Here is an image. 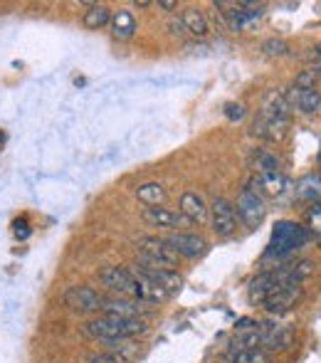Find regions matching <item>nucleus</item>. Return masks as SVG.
<instances>
[{
	"mask_svg": "<svg viewBox=\"0 0 321 363\" xmlns=\"http://www.w3.org/2000/svg\"><path fill=\"white\" fill-rule=\"evenodd\" d=\"M215 8H225L223 15H225L227 25L230 30H242L244 25L254 23L257 18H262L264 13V5H257V3H215Z\"/></svg>",
	"mask_w": 321,
	"mask_h": 363,
	"instance_id": "obj_10",
	"label": "nucleus"
},
{
	"mask_svg": "<svg viewBox=\"0 0 321 363\" xmlns=\"http://www.w3.org/2000/svg\"><path fill=\"white\" fill-rule=\"evenodd\" d=\"M168 28H171V33H173V35H181V38H183V35H188V33H186V25H183V20H181V18H178V20L173 18L171 23H168Z\"/></svg>",
	"mask_w": 321,
	"mask_h": 363,
	"instance_id": "obj_30",
	"label": "nucleus"
},
{
	"mask_svg": "<svg viewBox=\"0 0 321 363\" xmlns=\"http://www.w3.org/2000/svg\"><path fill=\"white\" fill-rule=\"evenodd\" d=\"M287 101L292 106V111L299 114H314L321 104V89L319 86H309V89H294L287 94Z\"/></svg>",
	"mask_w": 321,
	"mask_h": 363,
	"instance_id": "obj_15",
	"label": "nucleus"
},
{
	"mask_svg": "<svg viewBox=\"0 0 321 363\" xmlns=\"http://www.w3.org/2000/svg\"><path fill=\"white\" fill-rule=\"evenodd\" d=\"M111 23V13L106 5H89L84 13V28L86 30H101L104 25Z\"/></svg>",
	"mask_w": 321,
	"mask_h": 363,
	"instance_id": "obj_24",
	"label": "nucleus"
},
{
	"mask_svg": "<svg viewBox=\"0 0 321 363\" xmlns=\"http://www.w3.org/2000/svg\"><path fill=\"white\" fill-rule=\"evenodd\" d=\"M136 252H139V262L154 264L163 269H176L178 267V255L171 250V245L163 238H139L136 240Z\"/></svg>",
	"mask_w": 321,
	"mask_h": 363,
	"instance_id": "obj_4",
	"label": "nucleus"
},
{
	"mask_svg": "<svg viewBox=\"0 0 321 363\" xmlns=\"http://www.w3.org/2000/svg\"><path fill=\"white\" fill-rule=\"evenodd\" d=\"M178 213H181L188 223H205V220L210 218V208L205 206L203 196H198V193H193V191H186L181 196V211Z\"/></svg>",
	"mask_w": 321,
	"mask_h": 363,
	"instance_id": "obj_16",
	"label": "nucleus"
},
{
	"mask_svg": "<svg viewBox=\"0 0 321 363\" xmlns=\"http://www.w3.org/2000/svg\"><path fill=\"white\" fill-rule=\"evenodd\" d=\"M89 363H124V361H121L119 356L101 351V354H91V356H89Z\"/></svg>",
	"mask_w": 321,
	"mask_h": 363,
	"instance_id": "obj_28",
	"label": "nucleus"
},
{
	"mask_svg": "<svg viewBox=\"0 0 321 363\" xmlns=\"http://www.w3.org/2000/svg\"><path fill=\"white\" fill-rule=\"evenodd\" d=\"M99 284L121 299H136V277L126 267H104L99 272Z\"/></svg>",
	"mask_w": 321,
	"mask_h": 363,
	"instance_id": "obj_7",
	"label": "nucleus"
},
{
	"mask_svg": "<svg viewBox=\"0 0 321 363\" xmlns=\"http://www.w3.org/2000/svg\"><path fill=\"white\" fill-rule=\"evenodd\" d=\"M62 301L64 306H69L77 314H99L104 309L106 296L94 287H89V284H74L62 294Z\"/></svg>",
	"mask_w": 321,
	"mask_h": 363,
	"instance_id": "obj_6",
	"label": "nucleus"
},
{
	"mask_svg": "<svg viewBox=\"0 0 321 363\" xmlns=\"http://www.w3.org/2000/svg\"><path fill=\"white\" fill-rule=\"evenodd\" d=\"M225 116L230 121H240L242 116H244V106L242 104H227L225 106Z\"/></svg>",
	"mask_w": 321,
	"mask_h": 363,
	"instance_id": "obj_29",
	"label": "nucleus"
},
{
	"mask_svg": "<svg viewBox=\"0 0 321 363\" xmlns=\"http://www.w3.org/2000/svg\"><path fill=\"white\" fill-rule=\"evenodd\" d=\"M111 35H114L116 40H129L134 38L136 33V18L129 13V10H116L114 15H111Z\"/></svg>",
	"mask_w": 321,
	"mask_h": 363,
	"instance_id": "obj_19",
	"label": "nucleus"
},
{
	"mask_svg": "<svg viewBox=\"0 0 321 363\" xmlns=\"http://www.w3.org/2000/svg\"><path fill=\"white\" fill-rule=\"evenodd\" d=\"M181 20H183V25H186V33L196 35V38H205L208 30H210L205 15H203L198 8H188L186 13L181 15Z\"/></svg>",
	"mask_w": 321,
	"mask_h": 363,
	"instance_id": "obj_22",
	"label": "nucleus"
},
{
	"mask_svg": "<svg viewBox=\"0 0 321 363\" xmlns=\"http://www.w3.org/2000/svg\"><path fill=\"white\" fill-rule=\"evenodd\" d=\"M319 163H321V148H319Z\"/></svg>",
	"mask_w": 321,
	"mask_h": 363,
	"instance_id": "obj_33",
	"label": "nucleus"
},
{
	"mask_svg": "<svg viewBox=\"0 0 321 363\" xmlns=\"http://www.w3.org/2000/svg\"><path fill=\"white\" fill-rule=\"evenodd\" d=\"M171 250L178 255V257H186V259H198L208 252V242L203 235L196 233H171L168 238H163Z\"/></svg>",
	"mask_w": 321,
	"mask_h": 363,
	"instance_id": "obj_11",
	"label": "nucleus"
},
{
	"mask_svg": "<svg viewBox=\"0 0 321 363\" xmlns=\"http://www.w3.org/2000/svg\"><path fill=\"white\" fill-rule=\"evenodd\" d=\"M262 52L269 55V57H284V55L289 52V45L284 43V40H267V43L262 45Z\"/></svg>",
	"mask_w": 321,
	"mask_h": 363,
	"instance_id": "obj_27",
	"label": "nucleus"
},
{
	"mask_svg": "<svg viewBox=\"0 0 321 363\" xmlns=\"http://www.w3.org/2000/svg\"><path fill=\"white\" fill-rule=\"evenodd\" d=\"M101 314L106 316H119V319H144L149 314V304L136 299H121V296H111L104 301Z\"/></svg>",
	"mask_w": 321,
	"mask_h": 363,
	"instance_id": "obj_13",
	"label": "nucleus"
},
{
	"mask_svg": "<svg viewBox=\"0 0 321 363\" xmlns=\"http://www.w3.org/2000/svg\"><path fill=\"white\" fill-rule=\"evenodd\" d=\"M144 220L154 228H186L188 220L181 216V213L171 211V208H144Z\"/></svg>",
	"mask_w": 321,
	"mask_h": 363,
	"instance_id": "obj_17",
	"label": "nucleus"
},
{
	"mask_svg": "<svg viewBox=\"0 0 321 363\" xmlns=\"http://www.w3.org/2000/svg\"><path fill=\"white\" fill-rule=\"evenodd\" d=\"M252 168L257 176H262V173H282V161L272 151H267V148H254Z\"/></svg>",
	"mask_w": 321,
	"mask_h": 363,
	"instance_id": "obj_20",
	"label": "nucleus"
},
{
	"mask_svg": "<svg viewBox=\"0 0 321 363\" xmlns=\"http://www.w3.org/2000/svg\"><path fill=\"white\" fill-rule=\"evenodd\" d=\"M225 363H272V354L262 349H230Z\"/></svg>",
	"mask_w": 321,
	"mask_h": 363,
	"instance_id": "obj_21",
	"label": "nucleus"
},
{
	"mask_svg": "<svg viewBox=\"0 0 321 363\" xmlns=\"http://www.w3.org/2000/svg\"><path fill=\"white\" fill-rule=\"evenodd\" d=\"M312 240V233H309L307 225H299L297 220H279L272 228V238H269L267 245V257H289L297 250H302L304 245Z\"/></svg>",
	"mask_w": 321,
	"mask_h": 363,
	"instance_id": "obj_3",
	"label": "nucleus"
},
{
	"mask_svg": "<svg viewBox=\"0 0 321 363\" xmlns=\"http://www.w3.org/2000/svg\"><path fill=\"white\" fill-rule=\"evenodd\" d=\"M146 321L144 319H119V316H96V319L86 321L84 324V334L91 336L96 341H104V344H111V341H129L134 336L146 334Z\"/></svg>",
	"mask_w": 321,
	"mask_h": 363,
	"instance_id": "obj_2",
	"label": "nucleus"
},
{
	"mask_svg": "<svg viewBox=\"0 0 321 363\" xmlns=\"http://www.w3.org/2000/svg\"><path fill=\"white\" fill-rule=\"evenodd\" d=\"M259 349L267 354H284L294 346V331L279 321H257Z\"/></svg>",
	"mask_w": 321,
	"mask_h": 363,
	"instance_id": "obj_5",
	"label": "nucleus"
},
{
	"mask_svg": "<svg viewBox=\"0 0 321 363\" xmlns=\"http://www.w3.org/2000/svg\"><path fill=\"white\" fill-rule=\"evenodd\" d=\"M317 57H321V45H319V48H317Z\"/></svg>",
	"mask_w": 321,
	"mask_h": 363,
	"instance_id": "obj_32",
	"label": "nucleus"
},
{
	"mask_svg": "<svg viewBox=\"0 0 321 363\" xmlns=\"http://www.w3.org/2000/svg\"><path fill=\"white\" fill-rule=\"evenodd\" d=\"M159 8H163V10H168V13H171V10H176V8H178V3L168 0V3H159Z\"/></svg>",
	"mask_w": 321,
	"mask_h": 363,
	"instance_id": "obj_31",
	"label": "nucleus"
},
{
	"mask_svg": "<svg viewBox=\"0 0 321 363\" xmlns=\"http://www.w3.org/2000/svg\"><path fill=\"white\" fill-rule=\"evenodd\" d=\"M136 198H139L146 208H156L166 201V191H163L161 183H144V186L136 188Z\"/></svg>",
	"mask_w": 321,
	"mask_h": 363,
	"instance_id": "obj_23",
	"label": "nucleus"
},
{
	"mask_svg": "<svg viewBox=\"0 0 321 363\" xmlns=\"http://www.w3.org/2000/svg\"><path fill=\"white\" fill-rule=\"evenodd\" d=\"M289 124H292V106H289L287 96L282 91L272 89L264 96L262 111L252 124V136L269 141V144H277V141L284 139Z\"/></svg>",
	"mask_w": 321,
	"mask_h": 363,
	"instance_id": "obj_1",
	"label": "nucleus"
},
{
	"mask_svg": "<svg viewBox=\"0 0 321 363\" xmlns=\"http://www.w3.org/2000/svg\"><path fill=\"white\" fill-rule=\"evenodd\" d=\"M247 188L254 193H259V196L264 193V196L279 198L282 193H287L289 181L284 178V173H262V176H254Z\"/></svg>",
	"mask_w": 321,
	"mask_h": 363,
	"instance_id": "obj_14",
	"label": "nucleus"
},
{
	"mask_svg": "<svg viewBox=\"0 0 321 363\" xmlns=\"http://www.w3.org/2000/svg\"><path fill=\"white\" fill-rule=\"evenodd\" d=\"M294 193H297L299 201L321 203V173H309V176L299 178Z\"/></svg>",
	"mask_w": 321,
	"mask_h": 363,
	"instance_id": "obj_18",
	"label": "nucleus"
},
{
	"mask_svg": "<svg viewBox=\"0 0 321 363\" xmlns=\"http://www.w3.org/2000/svg\"><path fill=\"white\" fill-rule=\"evenodd\" d=\"M134 269L144 274L146 279H151L156 287H161L168 296H173L176 291H181V287H183V279H181V274H178L176 269L154 267V264H146V262H136Z\"/></svg>",
	"mask_w": 321,
	"mask_h": 363,
	"instance_id": "obj_12",
	"label": "nucleus"
},
{
	"mask_svg": "<svg viewBox=\"0 0 321 363\" xmlns=\"http://www.w3.org/2000/svg\"><path fill=\"white\" fill-rule=\"evenodd\" d=\"M235 213H237V218L247 225V228H259L264 216H267V206H264V198L259 196V193L244 188V191L240 193V198H237Z\"/></svg>",
	"mask_w": 321,
	"mask_h": 363,
	"instance_id": "obj_9",
	"label": "nucleus"
},
{
	"mask_svg": "<svg viewBox=\"0 0 321 363\" xmlns=\"http://www.w3.org/2000/svg\"><path fill=\"white\" fill-rule=\"evenodd\" d=\"M210 225L218 238H232L237 233V213L227 198H215L210 206Z\"/></svg>",
	"mask_w": 321,
	"mask_h": 363,
	"instance_id": "obj_8",
	"label": "nucleus"
},
{
	"mask_svg": "<svg viewBox=\"0 0 321 363\" xmlns=\"http://www.w3.org/2000/svg\"><path fill=\"white\" fill-rule=\"evenodd\" d=\"M307 220H309V233H312V238L317 240V245L321 247V203H312Z\"/></svg>",
	"mask_w": 321,
	"mask_h": 363,
	"instance_id": "obj_26",
	"label": "nucleus"
},
{
	"mask_svg": "<svg viewBox=\"0 0 321 363\" xmlns=\"http://www.w3.org/2000/svg\"><path fill=\"white\" fill-rule=\"evenodd\" d=\"M319 79H321V67H309L297 74L292 86L294 89H309V86H319Z\"/></svg>",
	"mask_w": 321,
	"mask_h": 363,
	"instance_id": "obj_25",
	"label": "nucleus"
}]
</instances>
